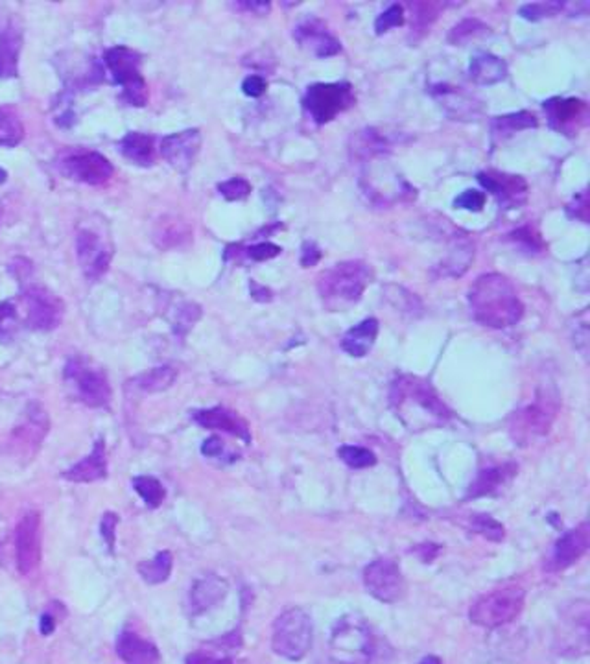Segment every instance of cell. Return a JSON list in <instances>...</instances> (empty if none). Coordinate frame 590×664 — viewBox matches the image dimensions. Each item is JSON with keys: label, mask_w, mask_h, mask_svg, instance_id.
I'll return each mask as SVG.
<instances>
[{"label": "cell", "mask_w": 590, "mask_h": 664, "mask_svg": "<svg viewBox=\"0 0 590 664\" xmlns=\"http://www.w3.org/2000/svg\"><path fill=\"white\" fill-rule=\"evenodd\" d=\"M389 404L410 430L443 427L454 417L430 380L417 375H400L393 380Z\"/></svg>", "instance_id": "1"}, {"label": "cell", "mask_w": 590, "mask_h": 664, "mask_svg": "<svg viewBox=\"0 0 590 664\" xmlns=\"http://www.w3.org/2000/svg\"><path fill=\"white\" fill-rule=\"evenodd\" d=\"M473 318L489 328L515 327L524 316V305L513 283L502 274H483L469 288Z\"/></svg>", "instance_id": "2"}, {"label": "cell", "mask_w": 590, "mask_h": 664, "mask_svg": "<svg viewBox=\"0 0 590 664\" xmlns=\"http://www.w3.org/2000/svg\"><path fill=\"white\" fill-rule=\"evenodd\" d=\"M371 268L362 260H344L330 266L318 277L321 303L330 312L346 311L362 299L371 283Z\"/></svg>", "instance_id": "3"}, {"label": "cell", "mask_w": 590, "mask_h": 664, "mask_svg": "<svg viewBox=\"0 0 590 664\" xmlns=\"http://www.w3.org/2000/svg\"><path fill=\"white\" fill-rule=\"evenodd\" d=\"M372 635L358 615H344L336 620L325 664H371Z\"/></svg>", "instance_id": "4"}, {"label": "cell", "mask_w": 590, "mask_h": 664, "mask_svg": "<svg viewBox=\"0 0 590 664\" xmlns=\"http://www.w3.org/2000/svg\"><path fill=\"white\" fill-rule=\"evenodd\" d=\"M526 591L517 583H508L480 596L469 611L473 624L494 629L513 622L524 609Z\"/></svg>", "instance_id": "5"}, {"label": "cell", "mask_w": 590, "mask_h": 664, "mask_svg": "<svg viewBox=\"0 0 590 664\" xmlns=\"http://www.w3.org/2000/svg\"><path fill=\"white\" fill-rule=\"evenodd\" d=\"M312 618L303 608H290L273 624L271 648L288 660H301L312 646Z\"/></svg>", "instance_id": "6"}, {"label": "cell", "mask_w": 590, "mask_h": 664, "mask_svg": "<svg viewBox=\"0 0 590 664\" xmlns=\"http://www.w3.org/2000/svg\"><path fill=\"white\" fill-rule=\"evenodd\" d=\"M356 104L355 89L349 81L314 83L306 89L303 109L318 126H325Z\"/></svg>", "instance_id": "7"}, {"label": "cell", "mask_w": 590, "mask_h": 664, "mask_svg": "<svg viewBox=\"0 0 590 664\" xmlns=\"http://www.w3.org/2000/svg\"><path fill=\"white\" fill-rule=\"evenodd\" d=\"M104 62L115 81L124 89V102L133 107H144L148 102V87L141 76V54L128 47H113L106 50Z\"/></svg>", "instance_id": "8"}, {"label": "cell", "mask_w": 590, "mask_h": 664, "mask_svg": "<svg viewBox=\"0 0 590 664\" xmlns=\"http://www.w3.org/2000/svg\"><path fill=\"white\" fill-rule=\"evenodd\" d=\"M553 417V403L548 397L537 399L534 404H527L513 413L509 421V434L520 447H527L550 432Z\"/></svg>", "instance_id": "9"}, {"label": "cell", "mask_w": 590, "mask_h": 664, "mask_svg": "<svg viewBox=\"0 0 590 664\" xmlns=\"http://www.w3.org/2000/svg\"><path fill=\"white\" fill-rule=\"evenodd\" d=\"M367 592L382 603H395L406 592V582L395 559L379 558L363 568Z\"/></svg>", "instance_id": "10"}, {"label": "cell", "mask_w": 590, "mask_h": 664, "mask_svg": "<svg viewBox=\"0 0 590 664\" xmlns=\"http://www.w3.org/2000/svg\"><path fill=\"white\" fill-rule=\"evenodd\" d=\"M59 172L65 177L78 181L85 185H104L113 175V165L98 152H89V149H74L67 152L57 163Z\"/></svg>", "instance_id": "11"}, {"label": "cell", "mask_w": 590, "mask_h": 664, "mask_svg": "<svg viewBox=\"0 0 590 664\" xmlns=\"http://www.w3.org/2000/svg\"><path fill=\"white\" fill-rule=\"evenodd\" d=\"M15 559L21 576H30L41 561V515L28 511L17 524Z\"/></svg>", "instance_id": "12"}, {"label": "cell", "mask_w": 590, "mask_h": 664, "mask_svg": "<svg viewBox=\"0 0 590 664\" xmlns=\"http://www.w3.org/2000/svg\"><path fill=\"white\" fill-rule=\"evenodd\" d=\"M65 377L74 382L80 399L87 406L104 408L109 404L111 386L100 370L87 368L81 360L73 358L65 368Z\"/></svg>", "instance_id": "13"}, {"label": "cell", "mask_w": 590, "mask_h": 664, "mask_svg": "<svg viewBox=\"0 0 590 664\" xmlns=\"http://www.w3.org/2000/svg\"><path fill=\"white\" fill-rule=\"evenodd\" d=\"M28 325L36 330H54L65 314V305L45 286H30L24 292Z\"/></svg>", "instance_id": "14"}, {"label": "cell", "mask_w": 590, "mask_h": 664, "mask_svg": "<svg viewBox=\"0 0 590 664\" xmlns=\"http://www.w3.org/2000/svg\"><path fill=\"white\" fill-rule=\"evenodd\" d=\"M543 109L550 128L567 137L577 135L588 124V106L581 98H550Z\"/></svg>", "instance_id": "15"}, {"label": "cell", "mask_w": 590, "mask_h": 664, "mask_svg": "<svg viewBox=\"0 0 590 664\" xmlns=\"http://www.w3.org/2000/svg\"><path fill=\"white\" fill-rule=\"evenodd\" d=\"M76 250H78V260H80L85 277L89 281L100 279L111 264V259H113L111 248L95 231L81 229L76 236Z\"/></svg>", "instance_id": "16"}, {"label": "cell", "mask_w": 590, "mask_h": 664, "mask_svg": "<svg viewBox=\"0 0 590 664\" xmlns=\"http://www.w3.org/2000/svg\"><path fill=\"white\" fill-rule=\"evenodd\" d=\"M294 39L299 43L301 48L320 59L332 57L341 50L339 39L334 34H330L327 24L318 17L303 19L294 28Z\"/></svg>", "instance_id": "17"}, {"label": "cell", "mask_w": 590, "mask_h": 664, "mask_svg": "<svg viewBox=\"0 0 590 664\" xmlns=\"http://www.w3.org/2000/svg\"><path fill=\"white\" fill-rule=\"evenodd\" d=\"M478 183L499 200L502 209H518L527 200V183L520 175L487 170L478 174Z\"/></svg>", "instance_id": "18"}, {"label": "cell", "mask_w": 590, "mask_h": 664, "mask_svg": "<svg viewBox=\"0 0 590 664\" xmlns=\"http://www.w3.org/2000/svg\"><path fill=\"white\" fill-rule=\"evenodd\" d=\"M201 133L200 130H184L172 133L161 140V156L177 172H189L200 154Z\"/></svg>", "instance_id": "19"}, {"label": "cell", "mask_w": 590, "mask_h": 664, "mask_svg": "<svg viewBox=\"0 0 590 664\" xmlns=\"http://www.w3.org/2000/svg\"><path fill=\"white\" fill-rule=\"evenodd\" d=\"M590 547V528L588 523H581L577 528L563 533L557 539L552 558L550 570H565L577 563Z\"/></svg>", "instance_id": "20"}, {"label": "cell", "mask_w": 590, "mask_h": 664, "mask_svg": "<svg viewBox=\"0 0 590 664\" xmlns=\"http://www.w3.org/2000/svg\"><path fill=\"white\" fill-rule=\"evenodd\" d=\"M21 48V26L12 17H0V80L15 78L19 74Z\"/></svg>", "instance_id": "21"}, {"label": "cell", "mask_w": 590, "mask_h": 664, "mask_svg": "<svg viewBox=\"0 0 590 664\" xmlns=\"http://www.w3.org/2000/svg\"><path fill=\"white\" fill-rule=\"evenodd\" d=\"M194 421L200 427L209 430H222L227 434H233L240 438L244 443H252V434L247 422L235 412L224 408V406H214L209 410H198L192 413Z\"/></svg>", "instance_id": "22"}, {"label": "cell", "mask_w": 590, "mask_h": 664, "mask_svg": "<svg viewBox=\"0 0 590 664\" xmlns=\"http://www.w3.org/2000/svg\"><path fill=\"white\" fill-rule=\"evenodd\" d=\"M107 476V458H106V443L100 438L95 441V447H92V452L73 465L69 471H65L64 478L69 481H74V484H90V481H98Z\"/></svg>", "instance_id": "23"}, {"label": "cell", "mask_w": 590, "mask_h": 664, "mask_svg": "<svg viewBox=\"0 0 590 664\" xmlns=\"http://www.w3.org/2000/svg\"><path fill=\"white\" fill-rule=\"evenodd\" d=\"M475 259V244L465 234H454L445 259L438 264V276L461 277Z\"/></svg>", "instance_id": "24"}, {"label": "cell", "mask_w": 590, "mask_h": 664, "mask_svg": "<svg viewBox=\"0 0 590 664\" xmlns=\"http://www.w3.org/2000/svg\"><path fill=\"white\" fill-rule=\"evenodd\" d=\"M432 95L438 98V102L441 104V107H445V111L452 116V118H459V120H475L480 113V104L467 93H463V90L457 87H447V85H440L436 89H432Z\"/></svg>", "instance_id": "25"}, {"label": "cell", "mask_w": 590, "mask_h": 664, "mask_svg": "<svg viewBox=\"0 0 590 664\" xmlns=\"http://www.w3.org/2000/svg\"><path fill=\"white\" fill-rule=\"evenodd\" d=\"M116 653L126 664H158L161 660L158 646L130 631H124L118 637Z\"/></svg>", "instance_id": "26"}, {"label": "cell", "mask_w": 590, "mask_h": 664, "mask_svg": "<svg viewBox=\"0 0 590 664\" xmlns=\"http://www.w3.org/2000/svg\"><path fill=\"white\" fill-rule=\"evenodd\" d=\"M379 336V321L375 318H367L349 328L344 338H341V349L353 358H363L375 345Z\"/></svg>", "instance_id": "27"}, {"label": "cell", "mask_w": 590, "mask_h": 664, "mask_svg": "<svg viewBox=\"0 0 590 664\" xmlns=\"http://www.w3.org/2000/svg\"><path fill=\"white\" fill-rule=\"evenodd\" d=\"M469 78L478 85H494L508 78V64L502 57L480 52L471 57Z\"/></svg>", "instance_id": "28"}, {"label": "cell", "mask_w": 590, "mask_h": 664, "mask_svg": "<svg viewBox=\"0 0 590 664\" xmlns=\"http://www.w3.org/2000/svg\"><path fill=\"white\" fill-rule=\"evenodd\" d=\"M517 474V465L515 464H504V465H496V467H487L478 472L476 480L473 481V486L467 493L469 498H478V497H487L494 495L502 489L504 484Z\"/></svg>", "instance_id": "29"}, {"label": "cell", "mask_w": 590, "mask_h": 664, "mask_svg": "<svg viewBox=\"0 0 590 664\" xmlns=\"http://www.w3.org/2000/svg\"><path fill=\"white\" fill-rule=\"evenodd\" d=\"M226 594H227L226 580L218 576H207L203 580H198L191 592L192 611L198 615L214 608L216 603H220L226 598Z\"/></svg>", "instance_id": "30"}, {"label": "cell", "mask_w": 590, "mask_h": 664, "mask_svg": "<svg viewBox=\"0 0 590 664\" xmlns=\"http://www.w3.org/2000/svg\"><path fill=\"white\" fill-rule=\"evenodd\" d=\"M563 624L569 626V627L561 629V633L555 635V641L559 644L557 648H561L557 651H561V653L570 651L572 655H579L577 648H576V643H574V633H577V627H586L588 626V603L585 600L576 601L574 606L565 613Z\"/></svg>", "instance_id": "31"}, {"label": "cell", "mask_w": 590, "mask_h": 664, "mask_svg": "<svg viewBox=\"0 0 590 664\" xmlns=\"http://www.w3.org/2000/svg\"><path fill=\"white\" fill-rule=\"evenodd\" d=\"M120 154L137 166H151L155 161V139L132 132L120 140Z\"/></svg>", "instance_id": "32"}, {"label": "cell", "mask_w": 590, "mask_h": 664, "mask_svg": "<svg viewBox=\"0 0 590 664\" xmlns=\"http://www.w3.org/2000/svg\"><path fill=\"white\" fill-rule=\"evenodd\" d=\"M537 126H539V120L530 111H518V113H509L504 116H494L491 123L492 140H504L518 132L535 130Z\"/></svg>", "instance_id": "33"}, {"label": "cell", "mask_w": 590, "mask_h": 664, "mask_svg": "<svg viewBox=\"0 0 590 664\" xmlns=\"http://www.w3.org/2000/svg\"><path fill=\"white\" fill-rule=\"evenodd\" d=\"M388 139L379 133L377 130H363V132H358L355 137H353V146H351V152L356 159H362V161H369V159H375V157H381V156H386L388 152Z\"/></svg>", "instance_id": "34"}, {"label": "cell", "mask_w": 590, "mask_h": 664, "mask_svg": "<svg viewBox=\"0 0 590 664\" xmlns=\"http://www.w3.org/2000/svg\"><path fill=\"white\" fill-rule=\"evenodd\" d=\"M412 34L410 39L415 43L419 41L428 30L433 24V21L438 19L440 12L445 8L441 3H414L412 6Z\"/></svg>", "instance_id": "35"}, {"label": "cell", "mask_w": 590, "mask_h": 664, "mask_svg": "<svg viewBox=\"0 0 590 664\" xmlns=\"http://www.w3.org/2000/svg\"><path fill=\"white\" fill-rule=\"evenodd\" d=\"M172 554L163 550L159 552L158 556H155L153 559L150 561H142L137 570L139 575L142 576V580L150 585H159L163 582H167L172 575Z\"/></svg>", "instance_id": "36"}, {"label": "cell", "mask_w": 590, "mask_h": 664, "mask_svg": "<svg viewBox=\"0 0 590 664\" xmlns=\"http://www.w3.org/2000/svg\"><path fill=\"white\" fill-rule=\"evenodd\" d=\"M24 139V126L15 109L0 107V146L15 148Z\"/></svg>", "instance_id": "37"}, {"label": "cell", "mask_w": 590, "mask_h": 664, "mask_svg": "<svg viewBox=\"0 0 590 664\" xmlns=\"http://www.w3.org/2000/svg\"><path fill=\"white\" fill-rule=\"evenodd\" d=\"M177 379V370L172 366H161L142 373L139 380V387L148 391V394H159V391L168 389Z\"/></svg>", "instance_id": "38"}, {"label": "cell", "mask_w": 590, "mask_h": 664, "mask_svg": "<svg viewBox=\"0 0 590 664\" xmlns=\"http://www.w3.org/2000/svg\"><path fill=\"white\" fill-rule=\"evenodd\" d=\"M491 34V28L478 21V19H463L461 22H457L449 34V43L452 45H465L469 43L471 39H476V38H483V36H489Z\"/></svg>", "instance_id": "39"}, {"label": "cell", "mask_w": 590, "mask_h": 664, "mask_svg": "<svg viewBox=\"0 0 590 664\" xmlns=\"http://www.w3.org/2000/svg\"><path fill=\"white\" fill-rule=\"evenodd\" d=\"M133 488L137 491V495L144 500V504L151 509L159 507L163 502H165V497H167V491L163 488L161 481L158 478L153 476H137L133 480Z\"/></svg>", "instance_id": "40"}, {"label": "cell", "mask_w": 590, "mask_h": 664, "mask_svg": "<svg viewBox=\"0 0 590 664\" xmlns=\"http://www.w3.org/2000/svg\"><path fill=\"white\" fill-rule=\"evenodd\" d=\"M465 526H467V530L485 537L487 541H492V542H500L504 537H506V530L504 526L492 519L491 515H480V513H475V515H469L467 517V523H465Z\"/></svg>", "instance_id": "41"}, {"label": "cell", "mask_w": 590, "mask_h": 664, "mask_svg": "<svg viewBox=\"0 0 590 664\" xmlns=\"http://www.w3.org/2000/svg\"><path fill=\"white\" fill-rule=\"evenodd\" d=\"M338 456H339L341 462H344L346 465H349L351 469H367V467L377 465L375 452L365 448V447H358V445H344V447H339L338 448Z\"/></svg>", "instance_id": "42"}, {"label": "cell", "mask_w": 590, "mask_h": 664, "mask_svg": "<svg viewBox=\"0 0 590 664\" xmlns=\"http://www.w3.org/2000/svg\"><path fill=\"white\" fill-rule=\"evenodd\" d=\"M561 12H565V3H557V0H548V3H534V4H524L518 10V15L526 21H543L555 17Z\"/></svg>", "instance_id": "43"}, {"label": "cell", "mask_w": 590, "mask_h": 664, "mask_svg": "<svg viewBox=\"0 0 590 664\" xmlns=\"http://www.w3.org/2000/svg\"><path fill=\"white\" fill-rule=\"evenodd\" d=\"M405 24V8H402L400 4H391L388 10H384L377 21H375V32L377 36H382L386 32H389L391 28H397V26H402Z\"/></svg>", "instance_id": "44"}, {"label": "cell", "mask_w": 590, "mask_h": 664, "mask_svg": "<svg viewBox=\"0 0 590 664\" xmlns=\"http://www.w3.org/2000/svg\"><path fill=\"white\" fill-rule=\"evenodd\" d=\"M218 191L227 201H240L252 194V185H250V181L244 177H233L220 183Z\"/></svg>", "instance_id": "45"}, {"label": "cell", "mask_w": 590, "mask_h": 664, "mask_svg": "<svg viewBox=\"0 0 590 664\" xmlns=\"http://www.w3.org/2000/svg\"><path fill=\"white\" fill-rule=\"evenodd\" d=\"M201 316V309L194 303H184L179 311H177V316L174 319V330L177 332V335H186L192 328V325L200 319Z\"/></svg>", "instance_id": "46"}, {"label": "cell", "mask_w": 590, "mask_h": 664, "mask_svg": "<svg viewBox=\"0 0 590 664\" xmlns=\"http://www.w3.org/2000/svg\"><path fill=\"white\" fill-rule=\"evenodd\" d=\"M509 240H513V243L524 246V250L530 251V253H541L544 250V244H543L541 236L530 226L511 233L509 234Z\"/></svg>", "instance_id": "47"}, {"label": "cell", "mask_w": 590, "mask_h": 664, "mask_svg": "<svg viewBox=\"0 0 590 664\" xmlns=\"http://www.w3.org/2000/svg\"><path fill=\"white\" fill-rule=\"evenodd\" d=\"M574 319H576V325H572L574 345L586 358L588 356V312L586 309L581 314H577Z\"/></svg>", "instance_id": "48"}, {"label": "cell", "mask_w": 590, "mask_h": 664, "mask_svg": "<svg viewBox=\"0 0 590 664\" xmlns=\"http://www.w3.org/2000/svg\"><path fill=\"white\" fill-rule=\"evenodd\" d=\"M487 196L482 191H463L456 200L454 207L463 209V210H473V213H480V210L485 207Z\"/></svg>", "instance_id": "49"}, {"label": "cell", "mask_w": 590, "mask_h": 664, "mask_svg": "<svg viewBox=\"0 0 590 664\" xmlns=\"http://www.w3.org/2000/svg\"><path fill=\"white\" fill-rule=\"evenodd\" d=\"M184 236H189V231H184V226L179 224V222H165L163 229L158 233V240L159 238L167 240L163 248L177 246L181 240H184Z\"/></svg>", "instance_id": "50"}, {"label": "cell", "mask_w": 590, "mask_h": 664, "mask_svg": "<svg viewBox=\"0 0 590 664\" xmlns=\"http://www.w3.org/2000/svg\"><path fill=\"white\" fill-rule=\"evenodd\" d=\"M283 248L277 246V244H271V243H261V244H255L252 248L245 250V255L250 257L252 260H257V262H262V260H269L277 255H281Z\"/></svg>", "instance_id": "51"}, {"label": "cell", "mask_w": 590, "mask_h": 664, "mask_svg": "<svg viewBox=\"0 0 590 664\" xmlns=\"http://www.w3.org/2000/svg\"><path fill=\"white\" fill-rule=\"evenodd\" d=\"M266 89H268V81L261 74H252V76H247L242 81V90H244L245 97L259 98V97H262L266 93Z\"/></svg>", "instance_id": "52"}, {"label": "cell", "mask_w": 590, "mask_h": 664, "mask_svg": "<svg viewBox=\"0 0 590 664\" xmlns=\"http://www.w3.org/2000/svg\"><path fill=\"white\" fill-rule=\"evenodd\" d=\"M116 524H118V515L116 513H106L102 523H100V533L106 541L107 549L113 552L115 550V541H116Z\"/></svg>", "instance_id": "53"}, {"label": "cell", "mask_w": 590, "mask_h": 664, "mask_svg": "<svg viewBox=\"0 0 590 664\" xmlns=\"http://www.w3.org/2000/svg\"><path fill=\"white\" fill-rule=\"evenodd\" d=\"M186 664H235L227 655H212L205 651H194L186 657Z\"/></svg>", "instance_id": "54"}, {"label": "cell", "mask_w": 590, "mask_h": 664, "mask_svg": "<svg viewBox=\"0 0 590 664\" xmlns=\"http://www.w3.org/2000/svg\"><path fill=\"white\" fill-rule=\"evenodd\" d=\"M588 201H586V191H583L579 196H576V200L567 207V213H569V217L570 218H576V220H581V222H585L586 224V220H588V217H586V213H588Z\"/></svg>", "instance_id": "55"}, {"label": "cell", "mask_w": 590, "mask_h": 664, "mask_svg": "<svg viewBox=\"0 0 590 664\" xmlns=\"http://www.w3.org/2000/svg\"><path fill=\"white\" fill-rule=\"evenodd\" d=\"M320 260H321V250L316 246V243H310V240L303 243V246H301V266L310 268V266H316Z\"/></svg>", "instance_id": "56"}, {"label": "cell", "mask_w": 590, "mask_h": 664, "mask_svg": "<svg viewBox=\"0 0 590 664\" xmlns=\"http://www.w3.org/2000/svg\"><path fill=\"white\" fill-rule=\"evenodd\" d=\"M201 452H203L205 456H209V458H218V456L222 455V452H224V443H222L220 438L212 436V438H209V439L201 445Z\"/></svg>", "instance_id": "57"}, {"label": "cell", "mask_w": 590, "mask_h": 664, "mask_svg": "<svg viewBox=\"0 0 590 664\" xmlns=\"http://www.w3.org/2000/svg\"><path fill=\"white\" fill-rule=\"evenodd\" d=\"M250 290H252L253 299H255V301H261V303H268V301L273 299L271 290L266 288V286H262V285H259L257 281H252V283H250Z\"/></svg>", "instance_id": "58"}, {"label": "cell", "mask_w": 590, "mask_h": 664, "mask_svg": "<svg viewBox=\"0 0 590 664\" xmlns=\"http://www.w3.org/2000/svg\"><path fill=\"white\" fill-rule=\"evenodd\" d=\"M236 8L252 12L255 15H266L271 10V4L269 3H238Z\"/></svg>", "instance_id": "59"}, {"label": "cell", "mask_w": 590, "mask_h": 664, "mask_svg": "<svg viewBox=\"0 0 590 664\" xmlns=\"http://www.w3.org/2000/svg\"><path fill=\"white\" fill-rule=\"evenodd\" d=\"M39 629L45 637L52 635L54 629H56V618L52 615H43L41 620H39Z\"/></svg>", "instance_id": "60"}, {"label": "cell", "mask_w": 590, "mask_h": 664, "mask_svg": "<svg viewBox=\"0 0 590 664\" xmlns=\"http://www.w3.org/2000/svg\"><path fill=\"white\" fill-rule=\"evenodd\" d=\"M13 316H15V311L10 303H0V327H3V323Z\"/></svg>", "instance_id": "61"}, {"label": "cell", "mask_w": 590, "mask_h": 664, "mask_svg": "<svg viewBox=\"0 0 590 664\" xmlns=\"http://www.w3.org/2000/svg\"><path fill=\"white\" fill-rule=\"evenodd\" d=\"M417 664H443V660L436 655H428V657H423Z\"/></svg>", "instance_id": "62"}, {"label": "cell", "mask_w": 590, "mask_h": 664, "mask_svg": "<svg viewBox=\"0 0 590 664\" xmlns=\"http://www.w3.org/2000/svg\"><path fill=\"white\" fill-rule=\"evenodd\" d=\"M6 179H8V172L4 168H0V185H3Z\"/></svg>", "instance_id": "63"}]
</instances>
